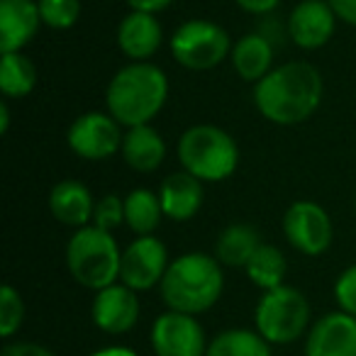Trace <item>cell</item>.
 I'll return each instance as SVG.
<instances>
[{"mask_svg": "<svg viewBox=\"0 0 356 356\" xmlns=\"http://www.w3.org/2000/svg\"><path fill=\"white\" fill-rule=\"evenodd\" d=\"M168 100V76L152 61H129L105 88V110L124 129L152 124Z\"/></svg>", "mask_w": 356, "mask_h": 356, "instance_id": "cell-2", "label": "cell"}, {"mask_svg": "<svg viewBox=\"0 0 356 356\" xmlns=\"http://www.w3.org/2000/svg\"><path fill=\"white\" fill-rule=\"evenodd\" d=\"M0 356H56L51 349L42 344H35V341H13L6 349L0 351Z\"/></svg>", "mask_w": 356, "mask_h": 356, "instance_id": "cell-30", "label": "cell"}, {"mask_svg": "<svg viewBox=\"0 0 356 356\" xmlns=\"http://www.w3.org/2000/svg\"><path fill=\"white\" fill-rule=\"evenodd\" d=\"M334 10L337 20L344 22V25L356 27V0H327Z\"/></svg>", "mask_w": 356, "mask_h": 356, "instance_id": "cell-32", "label": "cell"}, {"mask_svg": "<svg viewBox=\"0 0 356 356\" xmlns=\"http://www.w3.org/2000/svg\"><path fill=\"white\" fill-rule=\"evenodd\" d=\"M129 6V10H137V13H149V15H159L163 13L166 8H171L176 0H124Z\"/></svg>", "mask_w": 356, "mask_h": 356, "instance_id": "cell-33", "label": "cell"}, {"mask_svg": "<svg viewBox=\"0 0 356 356\" xmlns=\"http://www.w3.org/2000/svg\"><path fill=\"white\" fill-rule=\"evenodd\" d=\"M254 325L268 344H291L310 325V302L298 288L283 283L261 296L254 310Z\"/></svg>", "mask_w": 356, "mask_h": 356, "instance_id": "cell-6", "label": "cell"}, {"mask_svg": "<svg viewBox=\"0 0 356 356\" xmlns=\"http://www.w3.org/2000/svg\"><path fill=\"white\" fill-rule=\"evenodd\" d=\"M152 349L156 356H205V330L193 315L166 310L152 325Z\"/></svg>", "mask_w": 356, "mask_h": 356, "instance_id": "cell-11", "label": "cell"}, {"mask_svg": "<svg viewBox=\"0 0 356 356\" xmlns=\"http://www.w3.org/2000/svg\"><path fill=\"white\" fill-rule=\"evenodd\" d=\"M37 86V66L30 56L22 51L3 54L0 61V90L6 100H20L35 90Z\"/></svg>", "mask_w": 356, "mask_h": 356, "instance_id": "cell-23", "label": "cell"}, {"mask_svg": "<svg viewBox=\"0 0 356 356\" xmlns=\"http://www.w3.org/2000/svg\"><path fill=\"white\" fill-rule=\"evenodd\" d=\"M283 237L302 257H322L332 247L334 225L315 200H296L283 213Z\"/></svg>", "mask_w": 356, "mask_h": 356, "instance_id": "cell-8", "label": "cell"}, {"mask_svg": "<svg viewBox=\"0 0 356 356\" xmlns=\"http://www.w3.org/2000/svg\"><path fill=\"white\" fill-rule=\"evenodd\" d=\"M42 25L37 0H0V51H22Z\"/></svg>", "mask_w": 356, "mask_h": 356, "instance_id": "cell-15", "label": "cell"}, {"mask_svg": "<svg viewBox=\"0 0 356 356\" xmlns=\"http://www.w3.org/2000/svg\"><path fill=\"white\" fill-rule=\"evenodd\" d=\"M205 356H271V344L254 330H225L208 344Z\"/></svg>", "mask_w": 356, "mask_h": 356, "instance_id": "cell-25", "label": "cell"}, {"mask_svg": "<svg viewBox=\"0 0 356 356\" xmlns=\"http://www.w3.org/2000/svg\"><path fill=\"white\" fill-rule=\"evenodd\" d=\"M8 129H10V105L8 100H3L0 103V134H8Z\"/></svg>", "mask_w": 356, "mask_h": 356, "instance_id": "cell-35", "label": "cell"}, {"mask_svg": "<svg viewBox=\"0 0 356 356\" xmlns=\"http://www.w3.org/2000/svg\"><path fill=\"white\" fill-rule=\"evenodd\" d=\"M178 161L203 184H222L239 166V147L227 129L218 124H193L178 137Z\"/></svg>", "mask_w": 356, "mask_h": 356, "instance_id": "cell-4", "label": "cell"}, {"mask_svg": "<svg viewBox=\"0 0 356 356\" xmlns=\"http://www.w3.org/2000/svg\"><path fill=\"white\" fill-rule=\"evenodd\" d=\"M244 273H247L249 281L257 288H261L264 293L273 291V288L283 286V281H286V273H288L286 254L278 247H273V244L264 242L261 247L254 252V257L249 259L247 266H244Z\"/></svg>", "mask_w": 356, "mask_h": 356, "instance_id": "cell-24", "label": "cell"}, {"mask_svg": "<svg viewBox=\"0 0 356 356\" xmlns=\"http://www.w3.org/2000/svg\"><path fill=\"white\" fill-rule=\"evenodd\" d=\"M124 129L113 115L105 110H88L71 122L66 132V144L79 159L86 161H105L122 149Z\"/></svg>", "mask_w": 356, "mask_h": 356, "instance_id": "cell-9", "label": "cell"}, {"mask_svg": "<svg viewBox=\"0 0 356 356\" xmlns=\"http://www.w3.org/2000/svg\"><path fill=\"white\" fill-rule=\"evenodd\" d=\"M25 320V302L13 286H3L0 291V334L10 339Z\"/></svg>", "mask_w": 356, "mask_h": 356, "instance_id": "cell-27", "label": "cell"}, {"mask_svg": "<svg viewBox=\"0 0 356 356\" xmlns=\"http://www.w3.org/2000/svg\"><path fill=\"white\" fill-rule=\"evenodd\" d=\"M159 200H161L163 218L173 220V222H188L200 213L205 200L203 181L191 176L188 171H176L168 173L159 186Z\"/></svg>", "mask_w": 356, "mask_h": 356, "instance_id": "cell-16", "label": "cell"}, {"mask_svg": "<svg viewBox=\"0 0 356 356\" xmlns=\"http://www.w3.org/2000/svg\"><path fill=\"white\" fill-rule=\"evenodd\" d=\"M261 244L264 242H261V237H259V229L254 227V225L232 222V225H227V227L220 229L218 239H215L213 257L218 259L222 266L244 268Z\"/></svg>", "mask_w": 356, "mask_h": 356, "instance_id": "cell-21", "label": "cell"}, {"mask_svg": "<svg viewBox=\"0 0 356 356\" xmlns=\"http://www.w3.org/2000/svg\"><path fill=\"white\" fill-rule=\"evenodd\" d=\"M120 266H122V249L113 232L88 225L71 234L66 244V268L79 286L95 293L103 291L118 283Z\"/></svg>", "mask_w": 356, "mask_h": 356, "instance_id": "cell-5", "label": "cell"}, {"mask_svg": "<svg viewBox=\"0 0 356 356\" xmlns=\"http://www.w3.org/2000/svg\"><path fill=\"white\" fill-rule=\"evenodd\" d=\"M118 47L129 61H152L163 42V30L156 15L129 10L118 25Z\"/></svg>", "mask_w": 356, "mask_h": 356, "instance_id": "cell-17", "label": "cell"}, {"mask_svg": "<svg viewBox=\"0 0 356 356\" xmlns=\"http://www.w3.org/2000/svg\"><path fill=\"white\" fill-rule=\"evenodd\" d=\"M161 300L168 310L184 315H203L220 300L225 291L222 264L203 252L176 257L161 281Z\"/></svg>", "mask_w": 356, "mask_h": 356, "instance_id": "cell-3", "label": "cell"}, {"mask_svg": "<svg viewBox=\"0 0 356 356\" xmlns=\"http://www.w3.org/2000/svg\"><path fill=\"white\" fill-rule=\"evenodd\" d=\"M168 47H171V56L178 66L188 71H210L222 64L225 59H229L234 42L222 25L203 20V17H193L173 30Z\"/></svg>", "mask_w": 356, "mask_h": 356, "instance_id": "cell-7", "label": "cell"}, {"mask_svg": "<svg viewBox=\"0 0 356 356\" xmlns=\"http://www.w3.org/2000/svg\"><path fill=\"white\" fill-rule=\"evenodd\" d=\"M273 54H276V47L261 32H247L234 42L229 61H232V69L239 79L257 86L259 81L266 79L276 69Z\"/></svg>", "mask_w": 356, "mask_h": 356, "instance_id": "cell-20", "label": "cell"}, {"mask_svg": "<svg viewBox=\"0 0 356 356\" xmlns=\"http://www.w3.org/2000/svg\"><path fill=\"white\" fill-rule=\"evenodd\" d=\"M354 210H356V198H354Z\"/></svg>", "mask_w": 356, "mask_h": 356, "instance_id": "cell-36", "label": "cell"}, {"mask_svg": "<svg viewBox=\"0 0 356 356\" xmlns=\"http://www.w3.org/2000/svg\"><path fill=\"white\" fill-rule=\"evenodd\" d=\"M95 227L113 232L120 225H124V198H120L118 193H105L103 198L95 200L93 210V222Z\"/></svg>", "mask_w": 356, "mask_h": 356, "instance_id": "cell-28", "label": "cell"}, {"mask_svg": "<svg viewBox=\"0 0 356 356\" xmlns=\"http://www.w3.org/2000/svg\"><path fill=\"white\" fill-rule=\"evenodd\" d=\"M325 95L322 74L307 61L281 64L254 86V105L264 120L281 127L300 124L317 113Z\"/></svg>", "mask_w": 356, "mask_h": 356, "instance_id": "cell-1", "label": "cell"}, {"mask_svg": "<svg viewBox=\"0 0 356 356\" xmlns=\"http://www.w3.org/2000/svg\"><path fill=\"white\" fill-rule=\"evenodd\" d=\"M90 356H137V354L132 349H127V346H105V349L93 351Z\"/></svg>", "mask_w": 356, "mask_h": 356, "instance_id": "cell-34", "label": "cell"}, {"mask_svg": "<svg viewBox=\"0 0 356 356\" xmlns=\"http://www.w3.org/2000/svg\"><path fill=\"white\" fill-rule=\"evenodd\" d=\"M337 22L339 20L327 0H300L286 20L288 40L298 49H322L334 37Z\"/></svg>", "mask_w": 356, "mask_h": 356, "instance_id": "cell-12", "label": "cell"}, {"mask_svg": "<svg viewBox=\"0 0 356 356\" xmlns=\"http://www.w3.org/2000/svg\"><path fill=\"white\" fill-rule=\"evenodd\" d=\"M90 317H93L95 327L103 330L105 334H124L139 320L137 293L124 283H113V286L103 288L95 293Z\"/></svg>", "mask_w": 356, "mask_h": 356, "instance_id": "cell-13", "label": "cell"}, {"mask_svg": "<svg viewBox=\"0 0 356 356\" xmlns=\"http://www.w3.org/2000/svg\"><path fill=\"white\" fill-rule=\"evenodd\" d=\"M305 356H356V317L341 310L322 315L307 332Z\"/></svg>", "mask_w": 356, "mask_h": 356, "instance_id": "cell-14", "label": "cell"}, {"mask_svg": "<svg viewBox=\"0 0 356 356\" xmlns=\"http://www.w3.org/2000/svg\"><path fill=\"white\" fill-rule=\"evenodd\" d=\"M168 249L156 234L134 237L122 249V266H120V283L132 288L134 293L152 291L161 286L168 268Z\"/></svg>", "mask_w": 356, "mask_h": 356, "instance_id": "cell-10", "label": "cell"}, {"mask_svg": "<svg viewBox=\"0 0 356 356\" xmlns=\"http://www.w3.org/2000/svg\"><path fill=\"white\" fill-rule=\"evenodd\" d=\"M163 220L161 200L152 188H132L124 195V225L137 237L154 234Z\"/></svg>", "mask_w": 356, "mask_h": 356, "instance_id": "cell-22", "label": "cell"}, {"mask_svg": "<svg viewBox=\"0 0 356 356\" xmlns=\"http://www.w3.org/2000/svg\"><path fill=\"white\" fill-rule=\"evenodd\" d=\"M166 154H168L166 139H163L161 132L154 129L152 124L124 129L120 156H122V161L127 163L132 171L154 173L166 161Z\"/></svg>", "mask_w": 356, "mask_h": 356, "instance_id": "cell-19", "label": "cell"}, {"mask_svg": "<svg viewBox=\"0 0 356 356\" xmlns=\"http://www.w3.org/2000/svg\"><path fill=\"white\" fill-rule=\"evenodd\" d=\"M93 210L95 198L90 188L76 178H66L59 181L54 188L49 191V213L56 222L66 225V227H88L93 222Z\"/></svg>", "mask_w": 356, "mask_h": 356, "instance_id": "cell-18", "label": "cell"}, {"mask_svg": "<svg viewBox=\"0 0 356 356\" xmlns=\"http://www.w3.org/2000/svg\"><path fill=\"white\" fill-rule=\"evenodd\" d=\"M37 6L49 30H71L81 17V0H37Z\"/></svg>", "mask_w": 356, "mask_h": 356, "instance_id": "cell-26", "label": "cell"}, {"mask_svg": "<svg viewBox=\"0 0 356 356\" xmlns=\"http://www.w3.org/2000/svg\"><path fill=\"white\" fill-rule=\"evenodd\" d=\"M234 6H237L239 10L249 13V15L266 17L281 6V0H234Z\"/></svg>", "mask_w": 356, "mask_h": 356, "instance_id": "cell-31", "label": "cell"}, {"mask_svg": "<svg viewBox=\"0 0 356 356\" xmlns=\"http://www.w3.org/2000/svg\"><path fill=\"white\" fill-rule=\"evenodd\" d=\"M334 300L341 312L356 317V264L346 266L334 283Z\"/></svg>", "mask_w": 356, "mask_h": 356, "instance_id": "cell-29", "label": "cell"}]
</instances>
